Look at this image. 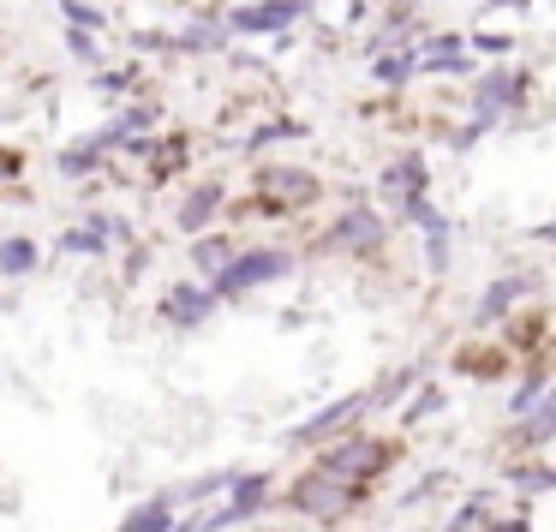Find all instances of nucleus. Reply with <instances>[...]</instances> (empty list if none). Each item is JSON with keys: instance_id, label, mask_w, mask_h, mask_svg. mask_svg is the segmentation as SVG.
Instances as JSON below:
<instances>
[{"instance_id": "1", "label": "nucleus", "mask_w": 556, "mask_h": 532, "mask_svg": "<svg viewBox=\"0 0 556 532\" xmlns=\"http://www.w3.org/2000/svg\"><path fill=\"white\" fill-rule=\"evenodd\" d=\"M293 508H300V515H312V520L348 515V508H353V479H341V472H329V467L305 472V479L293 484Z\"/></svg>"}, {"instance_id": "2", "label": "nucleus", "mask_w": 556, "mask_h": 532, "mask_svg": "<svg viewBox=\"0 0 556 532\" xmlns=\"http://www.w3.org/2000/svg\"><path fill=\"white\" fill-rule=\"evenodd\" d=\"M288 269H293L288 252H240V257H228V269L216 276V300H233V293H252V288H264V281H281Z\"/></svg>"}, {"instance_id": "3", "label": "nucleus", "mask_w": 556, "mask_h": 532, "mask_svg": "<svg viewBox=\"0 0 556 532\" xmlns=\"http://www.w3.org/2000/svg\"><path fill=\"white\" fill-rule=\"evenodd\" d=\"M329 252H377L383 245V221L371 216V210H353V216L336 221V233H329Z\"/></svg>"}, {"instance_id": "4", "label": "nucleus", "mask_w": 556, "mask_h": 532, "mask_svg": "<svg viewBox=\"0 0 556 532\" xmlns=\"http://www.w3.org/2000/svg\"><path fill=\"white\" fill-rule=\"evenodd\" d=\"M365 407H371V395H341L336 407H324L317 419H305L300 431H293V443H324L329 431H341V425H348L353 413H365Z\"/></svg>"}, {"instance_id": "5", "label": "nucleus", "mask_w": 556, "mask_h": 532, "mask_svg": "<svg viewBox=\"0 0 556 532\" xmlns=\"http://www.w3.org/2000/svg\"><path fill=\"white\" fill-rule=\"evenodd\" d=\"M210 305H216V288H174L168 300H162V317H168V324H180V329H192V324H204L210 317Z\"/></svg>"}, {"instance_id": "6", "label": "nucleus", "mask_w": 556, "mask_h": 532, "mask_svg": "<svg viewBox=\"0 0 556 532\" xmlns=\"http://www.w3.org/2000/svg\"><path fill=\"white\" fill-rule=\"evenodd\" d=\"M264 192L276 198V204H305V198H317V180L300 168H269L264 174Z\"/></svg>"}, {"instance_id": "7", "label": "nucleus", "mask_w": 556, "mask_h": 532, "mask_svg": "<svg viewBox=\"0 0 556 532\" xmlns=\"http://www.w3.org/2000/svg\"><path fill=\"white\" fill-rule=\"evenodd\" d=\"M377 460H383V448H377V443H341L324 467L341 472V479H359V472H377Z\"/></svg>"}, {"instance_id": "8", "label": "nucleus", "mask_w": 556, "mask_h": 532, "mask_svg": "<svg viewBox=\"0 0 556 532\" xmlns=\"http://www.w3.org/2000/svg\"><path fill=\"white\" fill-rule=\"evenodd\" d=\"M293 13H300V0H269V7H245V13H233V30H281V25H293Z\"/></svg>"}, {"instance_id": "9", "label": "nucleus", "mask_w": 556, "mask_h": 532, "mask_svg": "<svg viewBox=\"0 0 556 532\" xmlns=\"http://www.w3.org/2000/svg\"><path fill=\"white\" fill-rule=\"evenodd\" d=\"M216 204H222V186H198V192L180 204V228H186V233H198L210 216H216Z\"/></svg>"}, {"instance_id": "10", "label": "nucleus", "mask_w": 556, "mask_h": 532, "mask_svg": "<svg viewBox=\"0 0 556 532\" xmlns=\"http://www.w3.org/2000/svg\"><path fill=\"white\" fill-rule=\"evenodd\" d=\"M532 288H539V281H532V276H515V281H496V288H491V293H484V305H479V317H496V312H503V305H515V300H520V293H532Z\"/></svg>"}, {"instance_id": "11", "label": "nucleus", "mask_w": 556, "mask_h": 532, "mask_svg": "<svg viewBox=\"0 0 556 532\" xmlns=\"http://www.w3.org/2000/svg\"><path fill=\"white\" fill-rule=\"evenodd\" d=\"M37 269V245L30 240H7L0 245V276H30Z\"/></svg>"}, {"instance_id": "12", "label": "nucleus", "mask_w": 556, "mask_h": 532, "mask_svg": "<svg viewBox=\"0 0 556 532\" xmlns=\"http://www.w3.org/2000/svg\"><path fill=\"white\" fill-rule=\"evenodd\" d=\"M389 192H401V198H419V186H425V162L419 156H407V162H395V168H389Z\"/></svg>"}, {"instance_id": "13", "label": "nucleus", "mask_w": 556, "mask_h": 532, "mask_svg": "<svg viewBox=\"0 0 556 532\" xmlns=\"http://www.w3.org/2000/svg\"><path fill=\"white\" fill-rule=\"evenodd\" d=\"M520 436H527V443H551V436H556V389H551V401L532 407V419L520 425Z\"/></svg>"}, {"instance_id": "14", "label": "nucleus", "mask_w": 556, "mask_h": 532, "mask_svg": "<svg viewBox=\"0 0 556 532\" xmlns=\"http://www.w3.org/2000/svg\"><path fill=\"white\" fill-rule=\"evenodd\" d=\"M121 532H174V515H168V503H162V496H156V503H144V508H138V515L121 527Z\"/></svg>"}, {"instance_id": "15", "label": "nucleus", "mask_w": 556, "mask_h": 532, "mask_svg": "<svg viewBox=\"0 0 556 532\" xmlns=\"http://www.w3.org/2000/svg\"><path fill=\"white\" fill-rule=\"evenodd\" d=\"M109 228L114 221H90V228L66 233V252H102V245H109Z\"/></svg>"}, {"instance_id": "16", "label": "nucleus", "mask_w": 556, "mask_h": 532, "mask_svg": "<svg viewBox=\"0 0 556 532\" xmlns=\"http://www.w3.org/2000/svg\"><path fill=\"white\" fill-rule=\"evenodd\" d=\"M192 257H198V269H216L222 276V269H228V240H204Z\"/></svg>"}, {"instance_id": "17", "label": "nucleus", "mask_w": 556, "mask_h": 532, "mask_svg": "<svg viewBox=\"0 0 556 532\" xmlns=\"http://www.w3.org/2000/svg\"><path fill=\"white\" fill-rule=\"evenodd\" d=\"M431 407H437V389H425V395L407 407V419H419V413H431Z\"/></svg>"}, {"instance_id": "18", "label": "nucleus", "mask_w": 556, "mask_h": 532, "mask_svg": "<svg viewBox=\"0 0 556 532\" xmlns=\"http://www.w3.org/2000/svg\"><path fill=\"white\" fill-rule=\"evenodd\" d=\"M539 233H544V240H556V221H551V228H539Z\"/></svg>"}]
</instances>
